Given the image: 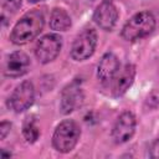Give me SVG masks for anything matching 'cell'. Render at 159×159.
Instances as JSON below:
<instances>
[{"mask_svg":"<svg viewBox=\"0 0 159 159\" xmlns=\"http://www.w3.org/2000/svg\"><path fill=\"white\" fill-rule=\"evenodd\" d=\"M45 25V17L41 10L32 9L25 12L14 25L10 32V41L15 45H25L40 35Z\"/></svg>","mask_w":159,"mask_h":159,"instance_id":"6da1fadb","label":"cell"},{"mask_svg":"<svg viewBox=\"0 0 159 159\" xmlns=\"http://www.w3.org/2000/svg\"><path fill=\"white\" fill-rule=\"evenodd\" d=\"M157 26V19L150 11L134 14L122 27L120 36L128 42H134L150 35Z\"/></svg>","mask_w":159,"mask_h":159,"instance_id":"7a4b0ae2","label":"cell"},{"mask_svg":"<svg viewBox=\"0 0 159 159\" xmlns=\"http://www.w3.org/2000/svg\"><path fill=\"white\" fill-rule=\"evenodd\" d=\"M80 137V125L72 119H65L60 124H57L53 132L52 145L60 153H70L77 145Z\"/></svg>","mask_w":159,"mask_h":159,"instance_id":"3957f363","label":"cell"},{"mask_svg":"<svg viewBox=\"0 0 159 159\" xmlns=\"http://www.w3.org/2000/svg\"><path fill=\"white\" fill-rule=\"evenodd\" d=\"M97 32L94 29H84L71 46V57L75 61H86L88 60L96 51L97 47Z\"/></svg>","mask_w":159,"mask_h":159,"instance_id":"277c9868","label":"cell"},{"mask_svg":"<svg viewBox=\"0 0 159 159\" xmlns=\"http://www.w3.org/2000/svg\"><path fill=\"white\" fill-rule=\"evenodd\" d=\"M35 101V88L32 82L24 81L16 86L7 99V107L15 113H22L29 109Z\"/></svg>","mask_w":159,"mask_h":159,"instance_id":"5b68a950","label":"cell"},{"mask_svg":"<svg viewBox=\"0 0 159 159\" xmlns=\"http://www.w3.org/2000/svg\"><path fill=\"white\" fill-rule=\"evenodd\" d=\"M62 47V37L57 34H47L42 36L35 46V56L41 63H50L53 61Z\"/></svg>","mask_w":159,"mask_h":159,"instance_id":"8992f818","label":"cell"},{"mask_svg":"<svg viewBox=\"0 0 159 159\" xmlns=\"http://www.w3.org/2000/svg\"><path fill=\"white\" fill-rule=\"evenodd\" d=\"M83 91L78 80H75L70 84H67L62 92L60 98V109L62 114H70L71 112L80 108L83 103Z\"/></svg>","mask_w":159,"mask_h":159,"instance_id":"52a82bcc","label":"cell"},{"mask_svg":"<svg viewBox=\"0 0 159 159\" xmlns=\"http://www.w3.org/2000/svg\"><path fill=\"white\" fill-rule=\"evenodd\" d=\"M135 127H137V119L132 112L125 111L122 114H119L112 129V138L114 143L123 144L128 142L134 135Z\"/></svg>","mask_w":159,"mask_h":159,"instance_id":"ba28073f","label":"cell"},{"mask_svg":"<svg viewBox=\"0 0 159 159\" xmlns=\"http://www.w3.org/2000/svg\"><path fill=\"white\" fill-rule=\"evenodd\" d=\"M119 12L112 0H103L93 12V20L97 26L104 31H112L118 21Z\"/></svg>","mask_w":159,"mask_h":159,"instance_id":"9c48e42d","label":"cell"},{"mask_svg":"<svg viewBox=\"0 0 159 159\" xmlns=\"http://www.w3.org/2000/svg\"><path fill=\"white\" fill-rule=\"evenodd\" d=\"M30 68V58L22 51H15L6 58L4 66V75L6 77L17 78L27 73Z\"/></svg>","mask_w":159,"mask_h":159,"instance_id":"30bf717a","label":"cell"},{"mask_svg":"<svg viewBox=\"0 0 159 159\" xmlns=\"http://www.w3.org/2000/svg\"><path fill=\"white\" fill-rule=\"evenodd\" d=\"M120 65L118 57L113 52H106L97 65V78L102 83H107L116 77Z\"/></svg>","mask_w":159,"mask_h":159,"instance_id":"8fae6325","label":"cell"},{"mask_svg":"<svg viewBox=\"0 0 159 159\" xmlns=\"http://www.w3.org/2000/svg\"><path fill=\"white\" fill-rule=\"evenodd\" d=\"M135 66L132 63H127L124 65L122 68H119V71L117 72L114 80V84H113V93L116 97H120L123 96L129 87L133 84L134 78H135Z\"/></svg>","mask_w":159,"mask_h":159,"instance_id":"7c38bea8","label":"cell"},{"mask_svg":"<svg viewBox=\"0 0 159 159\" xmlns=\"http://www.w3.org/2000/svg\"><path fill=\"white\" fill-rule=\"evenodd\" d=\"M50 29L53 31H67L71 25V17L68 12L62 7H55L50 15Z\"/></svg>","mask_w":159,"mask_h":159,"instance_id":"4fadbf2b","label":"cell"},{"mask_svg":"<svg viewBox=\"0 0 159 159\" xmlns=\"http://www.w3.org/2000/svg\"><path fill=\"white\" fill-rule=\"evenodd\" d=\"M22 135L27 143H35L40 137V129L36 125V120L34 117L26 118L22 125Z\"/></svg>","mask_w":159,"mask_h":159,"instance_id":"5bb4252c","label":"cell"},{"mask_svg":"<svg viewBox=\"0 0 159 159\" xmlns=\"http://www.w3.org/2000/svg\"><path fill=\"white\" fill-rule=\"evenodd\" d=\"M1 4L9 12H16L21 6V0H1Z\"/></svg>","mask_w":159,"mask_h":159,"instance_id":"9a60e30c","label":"cell"},{"mask_svg":"<svg viewBox=\"0 0 159 159\" xmlns=\"http://www.w3.org/2000/svg\"><path fill=\"white\" fill-rule=\"evenodd\" d=\"M10 128H11L10 122H6V120H2L1 122V124H0V139L1 140H4L6 138V135L10 132Z\"/></svg>","mask_w":159,"mask_h":159,"instance_id":"2e32d148","label":"cell"},{"mask_svg":"<svg viewBox=\"0 0 159 159\" xmlns=\"http://www.w3.org/2000/svg\"><path fill=\"white\" fill-rule=\"evenodd\" d=\"M150 158H154V159H158L159 158V137L152 143L150 145Z\"/></svg>","mask_w":159,"mask_h":159,"instance_id":"e0dca14e","label":"cell"},{"mask_svg":"<svg viewBox=\"0 0 159 159\" xmlns=\"http://www.w3.org/2000/svg\"><path fill=\"white\" fill-rule=\"evenodd\" d=\"M0 155H1V158H6V157H11V153H5L4 152V149H1V152H0Z\"/></svg>","mask_w":159,"mask_h":159,"instance_id":"ac0fdd59","label":"cell"},{"mask_svg":"<svg viewBox=\"0 0 159 159\" xmlns=\"http://www.w3.org/2000/svg\"><path fill=\"white\" fill-rule=\"evenodd\" d=\"M40 1H43V0H29V2H32V4H36V2H40Z\"/></svg>","mask_w":159,"mask_h":159,"instance_id":"d6986e66","label":"cell"}]
</instances>
